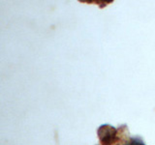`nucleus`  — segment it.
<instances>
[{
	"instance_id": "f257e3e1",
	"label": "nucleus",
	"mask_w": 155,
	"mask_h": 145,
	"mask_svg": "<svg viewBox=\"0 0 155 145\" xmlns=\"http://www.w3.org/2000/svg\"><path fill=\"white\" fill-rule=\"evenodd\" d=\"M115 134L116 130L114 128L109 127V126H104L99 130L100 138L102 140V142L106 145H109L114 141L115 137Z\"/></svg>"
},
{
	"instance_id": "f03ea898",
	"label": "nucleus",
	"mask_w": 155,
	"mask_h": 145,
	"mask_svg": "<svg viewBox=\"0 0 155 145\" xmlns=\"http://www.w3.org/2000/svg\"><path fill=\"white\" fill-rule=\"evenodd\" d=\"M126 145H143L139 141H136V140H132V141H130L129 143H127Z\"/></svg>"
}]
</instances>
